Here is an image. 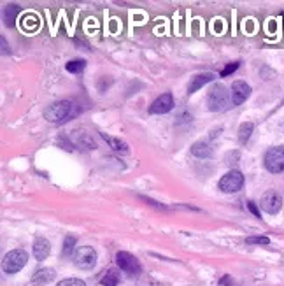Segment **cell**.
Here are the masks:
<instances>
[{
	"mask_svg": "<svg viewBox=\"0 0 284 286\" xmlns=\"http://www.w3.org/2000/svg\"><path fill=\"white\" fill-rule=\"evenodd\" d=\"M72 109H74V104L70 100L55 102V104H51L49 107H46L44 118H46V121H49L53 125H62V123L70 120Z\"/></svg>",
	"mask_w": 284,
	"mask_h": 286,
	"instance_id": "obj_1",
	"label": "cell"
},
{
	"mask_svg": "<svg viewBox=\"0 0 284 286\" xmlns=\"http://www.w3.org/2000/svg\"><path fill=\"white\" fill-rule=\"evenodd\" d=\"M232 104V93L226 92L223 85H214L209 90L207 95V105L212 113H223Z\"/></svg>",
	"mask_w": 284,
	"mask_h": 286,
	"instance_id": "obj_2",
	"label": "cell"
},
{
	"mask_svg": "<svg viewBox=\"0 0 284 286\" xmlns=\"http://www.w3.org/2000/svg\"><path fill=\"white\" fill-rule=\"evenodd\" d=\"M28 262V253L25 250H14L9 251L2 260V269L5 274H16Z\"/></svg>",
	"mask_w": 284,
	"mask_h": 286,
	"instance_id": "obj_3",
	"label": "cell"
},
{
	"mask_svg": "<svg viewBox=\"0 0 284 286\" xmlns=\"http://www.w3.org/2000/svg\"><path fill=\"white\" fill-rule=\"evenodd\" d=\"M116 263L125 274L128 276H139L142 272V267H140V262L137 260L133 254H130L128 251H118L116 253Z\"/></svg>",
	"mask_w": 284,
	"mask_h": 286,
	"instance_id": "obj_4",
	"label": "cell"
},
{
	"mask_svg": "<svg viewBox=\"0 0 284 286\" xmlns=\"http://www.w3.org/2000/svg\"><path fill=\"white\" fill-rule=\"evenodd\" d=\"M265 167H267L268 172L272 174L284 172V146L268 149L265 153Z\"/></svg>",
	"mask_w": 284,
	"mask_h": 286,
	"instance_id": "obj_5",
	"label": "cell"
},
{
	"mask_svg": "<svg viewBox=\"0 0 284 286\" xmlns=\"http://www.w3.org/2000/svg\"><path fill=\"white\" fill-rule=\"evenodd\" d=\"M74 265L79 269L90 270L96 263V251L92 246H79L74 253Z\"/></svg>",
	"mask_w": 284,
	"mask_h": 286,
	"instance_id": "obj_6",
	"label": "cell"
},
{
	"mask_svg": "<svg viewBox=\"0 0 284 286\" xmlns=\"http://www.w3.org/2000/svg\"><path fill=\"white\" fill-rule=\"evenodd\" d=\"M244 186V176L239 170H230L220 179V190L223 193H235Z\"/></svg>",
	"mask_w": 284,
	"mask_h": 286,
	"instance_id": "obj_7",
	"label": "cell"
},
{
	"mask_svg": "<svg viewBox=\"0 0 284 286\" xmlns=\"http://www.w3.org/2000/svg\"><path fill=\"white\" fill-rule=\"evenodd\" d=\"M261 209L268 214H277L283 207V198H281L279 193H276L274 190L267 191V193L261 195V202H260Z\"/></svg>",
	"mask_w": 284,
	"mask_h": 286,
	"instance_id": "obj_8",
	"label": "cell"
},
{
	"mask_svg": "<svg viewBox=\"0 0 284 286\" xmlns=\"http://www.w3.org/2000/svg\"><path fill=\"white\" fill-rule=\"evenodd\" d=\"M174 109V98L170 93H163L149 107V114H167Z\"/></svg>",
	"mask_w": 284,
	"mask_h": 286,
	"instance_id": "obj_9",
	"label": "cell"
},
{
	"mask_svg": "<svg viewBox=\"0 0 284 286\" xmlns=\"http://www.w3.org/2000/svg\"><path fill=\"white\" fill-rule=\"evenodd\" d=\"M251 95V88H249L248 83L244 81H235L232 85V104L240 105L248 100V97Z\"/></svg>",
	"mask_w": 284,
	"mask_h": 286,
	"instance_id": "obj_10",
	"label": "cell"
},
{
	"mask_svg": "<svg viewBox=\"0 0 284 286\" xmlns=\"http://www.w3.org/2000/svg\"><path fill=\"white\" fill-rule=\"evenodd\" d=\"M191 155L196 158H212L214 149H212V146H211V141H209V139L196 141L195 144L191 146Z\"/></svg>",
	"mask_w": 284,
	"mask_h": 286,
	"instance_id": "obj_11",
	"label": "cell"
},
{
	"mask_svg": "<svg viewBox=\"0 0 284 286\" xmlns=\"http://www.w3.org/2000/svg\"><path fill=\"white\" fill-rule=\"evenodd\" d=\"M55 278H56L55 270L48 269V267H44V269H39L37 272H33V276H32V285L33 286H46V285H49V283H51Z\"/></svg>",
	"mask_w": 284,
	"mask_h": 286,
	"instance_id": "obj_12",
	"label": "cell"
},
{
	"mask_svg": "<svg viewBox=\"0 0 284 286\" xmlns=\"http://www.w3.org/2000/svg\"><path fill=\"white\" fill-rule=\"evenodd\" d=\"M214 77H216V74H212V72L196 74V76H193L191 81H189V85H188V93H195L196 90H200L202 86H205L207 83L214 81Z\"/></svg>",
	"mask_w": 284,
	"mask_h": 286,
	"instance_id": "obj_13",
	"label": "cell"
},
{
	"mask_svg": "<svg viewBox=\"0 0 284 286\" xmlns=\"http://www.w3.org/2000/svg\"><path fill=\"white\" fill-rule=\"evenodd\" d=\"M49 253H51V244L48 242V239L37 237L33 241V254H35L37 260H46Z\"/></svg>",
	"mask_w": 284,
	"mask_h": 286,
	"instance_id": "obj_14",
	"label": "cell"
},
{
	"mask_svg": "<svg viewBox=\"0 0 284 286\" xmlns=\"http://www.w3.org/2000/svg\"><path fill=\"white\" fill-rule=\"evenodd\" d=\"M102 139H104V141L107 142L109 146H111L112 151H116V153H123V155L128 153V144H126V142H123L121 139L111 137V135H107V133H102Z\"/></svg>",
	"mask_w": 284,
	"mask_h": 286,
	"instance_id": "obj_15",
	"label": "cell"
},
{
	"mask_svg": "<svg viewBox=\"0 0 284 286\" xmlns=\"http://www.w3.org/2000/svg\"><path fill=\"white\" fill-rule=\"evenodd\" d=\"M252 130H254V125H252V123H249V121H246V123H242V125H240V128H239V142H240V144H246V142L249 141Z\"/></svg>",
	"mask_w": 284,
	"mask_h": 286,
	"instance_id": "obj_16",
	"label": "cell"
},
{
	"mask_svg": "<svg viewBox=\"0 0 284 286\" xmlns=\"http://www.w3.org/2000/svg\"><path fill=\"white\" fill-rule=\"evenodd\" d=\"M18 12H20V7H18L16 4L7 5V7L4 9V21H5V25L12 27V25H14V18H16Z\"/></svg>",
	"mask_w": 284,
	"mask_h": 286,
	"instance_id": "obj_17",
	"label": "cell"
},
{
	"mask_svg": "<svg viewBox=\"0 0 284 286\" xmlns=\"http://www.w3.org/2000/svg\"><path fill=\"white\" fill-rule=\"evenodd\" d=\"M118 281H120V276H118L116 270H107L105 276L102 278V286H118Z\"/></svg>",
	"mask_w": 284,
	"mask_h": 286,
	"instance_id": "obj_18",
	"label": "cell"
},
{
	"mask_svg": "<svg viewBox=\"0 0 284 286\" xmlns=\"http://www.w3.org/2000/svg\"><path fill=\"white\" fill-rule=\"evenodd\" d=\"M76 237H72V235H68V237H65L63 241V256H70L74 253H76Z\"/></svg>",
	"mask_w": 284,
	"mask_h": 286,
	"instance_id": "obj_19",
	"label": "cell"
},
{
	"mask_svg": "<svg viewBox=\"0 0 284 286\" xmlns=\"http://www.w3.org/2000/svg\"><path fill=\"white\" fill-rule=\"evenodd\" d=\"M84 67H86V62H84V60H70L67 65H65V69H67L68 72H72V74L83 72Z\"/></svg>",
	"mask_w": 284,
	"mask_h": 286,
	"instance_id": "obj_20",
	"label": "cell"
},
{
	"mask_svg": "<svg viewBox=\"0 0 284 286\" xmlns=\"http://www.w3.org/2000/svg\"><path fill=\"white\" fill-rule=\"evenodd\" d=\"M56 286H86V285H84V281H81V279H77V278H68V279L60 281Z\"/></svg>",
	"mask_w": 284,
	"mask_h": 286,
	"instance_id": "obj_21",
	"label": "cell"
},
{
	"mask_svg": "<svg viewBox=\"0 0 284 286\" xmlns=\"http://www.w3.org/2000/svg\"><path fill=\"white\" fill-rule=\"evenodd\" d=\"M246 242H248V244H268L270 239L263 237V235H258V237H248L246 239Z\"/></svg>",
	"mask_w": 284,
	"mask_h": 286,
	"instance_id": "obj_22",
	"label": "cell"
},
{
	"mask_svg": "<svg viewBox=\"0 0 284 286\" xmlns=\"http://www.w3.org/2000/svg\"><path fill=\"white\" fill-rule=\"evenodd\" d=\"M237 69H239V62H233V64H230V65H226V67H224L223 72H221V76H223V77L230 76V74L235 72Z\"/></svg>",
	"mask_w": 284,
	"mask_h": 286,
	"instance_id": "obj_23",
	"label": "cell"
},
{
	"mask_svg": "<svg viewBox=\"0 0 284 286\" xmlns=\"http://www.w3.org/2000/svg\"><path fill=\"white\" fill-rule=\"evenodd\" d=\"M248 209L251 211V213L254 214L256 218H260V216H261L260 211H258V207H256V204H254V202H248Z\"/></svg>",
	"mask_w": 284,
	"mask_h": 286,
	"instance_id": "obj_24",
	"label": "cell"
},
{
	"mask_svg": "<svg viewBox=\"0 0 284 286\" xmlns=\"http://www.w3.org/2000/svg\"><path fill=\"white\" fill-rule=\"evenodd\" d=\"M220 283H221V285H228V283H230V279H228V278H224V279H221Z\"/></svg>",
	"mask_w": 284,
	"mask_h": 286,
	"instance_id": "obj_25",
	"label": "cell"
}]
</instances>
